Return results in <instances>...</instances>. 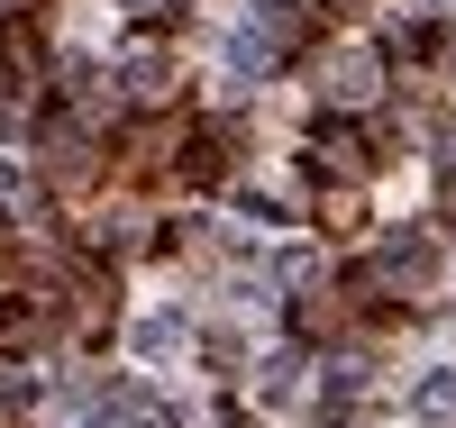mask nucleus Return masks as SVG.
<instances>
[{
    "mask_svg": "<svg viewBox=\"0 0 456 428\" xmlns=\"http://www.w3.org/2000/svg\"><path fill=\"white\" fill-rule=\"evenodd\" d=\"M365 83H374V64H365V55H338V64H329V92H338V101H356Z\"/></svg>",
    "mask_w": 456,
    "mask_h": 428,
    "instance_id": "obj_2",
    "label": "nucleus"
},
{
    "mask_svg": "<svg viewBox=\"0 0 456 428\" xmlns=\"http://www.w3.org/2000/svg\"><path fill=\"white\" fill-rule=\"evenodd\" d=\"M411 410L420 419H456V374H429L420 392H411Z\"/></svg>",
    "mask_w": 456,
    "mask_h": 428,
    "instance_id": "obj_1",
    "label": "nucleus"
},
{
    "mask_svg": "<svg viewBox=\"0 0 456 428\" xmlns=\"http://www.w3.org/2000/svg\"><path fill=\"white\" fill-rule=\"evenodd\" d=\"M174 346H183V319H146L137 328V356H174Z\"/></svg>",
    "mask_w": 456,
    "mask_h": 428,
    "instance_id": "obj_3",
    "label": "nucleus"
}]
</instances>
